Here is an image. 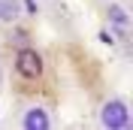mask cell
<instances>
[{
    "mask_svg": "<svg viewBox=\"0 0 133 130\" xmlns=\"http://www.w3.org/2000/svg\"><path fill=\"white\" fill-rule=\"evenodd\" d=\"M97 127L103 130H130L133 127V109L124 97H109L97 109Z\"/></svg>",
    "mask_w": 133,
    "mask_h": 130,
    "instance_id": "1",
    "label": "cell"
},
{
    "mask_svg": "<svg viewBox=\"0 0 133 130\" xmlns=\"http://www.w3.org/2000/svg\"><path fill=\"white\" fill-rule=\"evenodd\" d=\"M15 124L21 130H49L51 124V109L45 103H36V100H30V103L18 106V115H15Z\"/></svg>",
    "mask_w": 133,
    "mask_h": 130,
    "instance_id": "2",
    "label": "cell"
},
{
    "mask_svg": "<svg viewBox=\"0 0 133 130\" xmlns=\"http://www.w3.org/2000/svg\"><path fill=\"white\" fill-rule=\"evenodd\" d=\"M103 18H106V24L112 27V30H118L121 40H127L130 24H133V15H130V9L124 6V0H109L106 9H103Z\"/></svg>",
    "mask_w": 133,
    "mask_h": 130,
    "instance_id": "3",
    "label": "cell"
},
{
    "mask_svg": "<svg viewBox=\"0 0 133 130\" xmlns=\"http://www.w3.org/2000/svg\"><path fill=\"white\" fill-rule=\"evenodd\" d=\"M42 70H45V64H42V55L36 49H21L15 55V73L21 79H39Z\"/></svg>",
    "mask_w": 133,
    "mask_h": 130,
    "instance_id": "4",
    "label": "cell"
},
{
    "mask_svg": "<svg viewBox=\"0 0 133 130\" xmlns=\"http://www.w3.org/2000/svg\"><path fill=\"white\" fill-rule=\"evenodd\" d=\"M21 18V0H0V24H15Z\"/></svg>",
    "mask_w": 133,
    "mask_h": 130,
    "instance_id": "5",
    "label": "cell"
}]
</instances>
